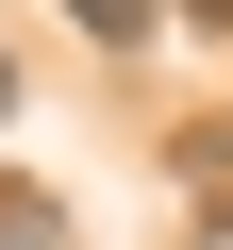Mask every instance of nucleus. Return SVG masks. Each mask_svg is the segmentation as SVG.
Returning a JSON list of instances; mask_svg holds the SVG:
<instances>
[{
    "instance_id": "nucleus-1",
    "label": "nucleus",
    "mask_w": 233,
    "mask_h": 250,
    "mask_svg": "<svg viewBox=\"0 0 233 250\" xmlns=\"http://www.w3.org/2000/svg\"><path fill=\"white\" fill-rule=\"evenodd\" d=\"M67 17H83L100 50H150V34H183V17H167V0H67Z\"/></svg>"
},
{
    "instance_id": "nucleus-2",
    "label": "nucleus",
    "mask_w": 233,
    "mask_h": 250,
    "mask_svg": "<svg viewBox=\"0 0 233 250\" xmlns=\"http://www.w3.org/2000/svg\"><path fill=\"white\" fill-rule=\"evenodd\" d=\"M0 250H67V200L50 184H0Z\"/></svg>"
},
{
    "instance_id": "nucleus-3",
    "label": "nucleus",
    "mask_w": 233,
    "mask_h": 250,
    "mask_svg": "<svg viewBox=\"0 0 233 250\" xmlns=\"http://www.w3.org/2000/svg\"><path fill=\"white\" fill-rule=\"evenodd\" d=\"M167 17H183V34H233V0H167Z\"/></svg>"
},
{
    "instance_id": "nucleus-4",
    "label": "nucleus",
    "mask_w": 233,
    "mask_h": 250,
    "mask_svg": "<svg viewBox=\"0 0 233 250\" xmlns=\"http://www.w3.org/2000/svg\"><path fill=\"white\" fill-rule=\"evenodd\" d=\"M200 250H233V200H216V217H200Z\"/></svg>"
},
{
    "instance_id": "nucleus-5",
    "label": "nucleus",
    "mask_w": 233,
    "mask_h": 250,
    "mask_svg": "<svg viewBox=\"0 0 233 250\" xmlns=\"http://www.w3.org/2000/svg\"><path fill=\"white\" fill-rule=\"evenodd\" d=\"M0 117H17V50H0Z\"/></svg>"
}]
</instances>
